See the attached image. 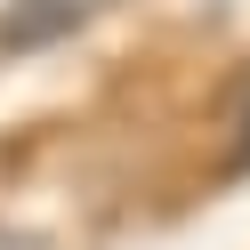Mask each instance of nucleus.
Listing matches in <instances>:
<instances>
[{"mask_svg": "<svg viewBox=\"0 0 250 250\" xmlns=\"http://www.w3.org/2000/svg\"><path fill=\"white\" fill-rule=\"evenodd\" d=\"M113 0H8L0 8V49H57L81 24H97Z\"/></svg>", "mask_w": 250, "mask_h": 250, "instance_id": "nucleus-1", "label": "nucleus"}, {"mask_svg": "<svg viewBox=\"0 0 250 250\" xmlns=\"http://www.w3.org/2000/svg\"><path fill=\"white\" fill-rule=\"evenodd\" d=\"M234 129H242L234 137V169H250V81H242V97H234Z\"/></svg>", "mask_w": 250, "mask_h": 250, "instance_id": "nucleus-2", "label": "nucleus"}, {"mask_svg": "<svg viewBox=\"0 0 250 250\" xmlns=\"http://www.w3.org/2000/svg\"><path fill=\"white\" fill-rule=\"evenodd\" d=\"M0 250H49L41 234H24V226H0Z\"/></svg>", "mask_w": 250, "mask_h": 250, "instance_id": "nucleus-3", "label": "nucleus"}]
</instances>
